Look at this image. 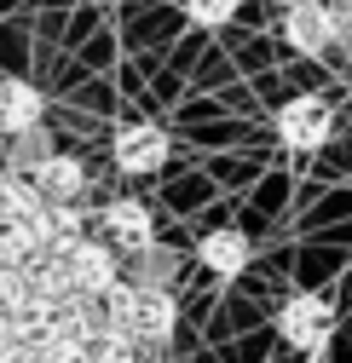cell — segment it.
Listing matches in <instances>:
<instances>
[{"mask_svg": "<svg viewBox=\"0 0 352 363\" xmlns=\"http://www.w3.org/2000/svg\"><path fill=\"white\" fill-rule=\"evenodd\" d=\"M104 323L121 329L133 346H162L173 340V329H180V306H173L167 289H145V283H116L104 300Z\"/></svg>", "mask_w": 352, "mask_h": 363, "instance_id": "obj_1", "label": "cell"}, {"mask_svg": "<svg viewBox=\"0 0 352 363\" xmlns=\"http://www.w3.org/2000/svg\"><path fill=\"white\" fill-rule=\"evenodd\" d=\"M58 259H64V277H70V289H75L81 300H104V294L121 283V265H116V248H110V242L81 237V242H70Z\"/></svg>", "mask_w": 352, "mask_h": 363, "instance_id": "obj_2", "label": "cell"}, {"mask_svg": "<svg viewBox=\"0 0 352 363\" xmlns=\"http://www.w3.org/2000/svg\"><path fill=\"white\" fill-rule=\"evenodd\" d=\"M277 335L295 346V352H318L329 335H335V306L324 294H295L283 311H277Z\"/></svg>", "mask_w": 352, "mask_h": 363, "instance_id": "obj_3", "label": "cell"}, {"mask_svg": "<svg viewBox=\"0 0 352 363\" xmlns=\"http://www.w3.org/2000/svg\"><path fill=\"white\" fill-rule=\"evenodd\" d=\"M99 225H104V242H110L116 254H133V259H139L145 248H156V219H150V208H145V202H133V196L104 202Z\"/></svg>", "mask_w": 352, "mask_h": 363, "instance_id": "obj_4", "label": "cell"}, {"mask_svg": "<svg viewBox=\"0 0 352 363\" xmlns=\"http://www.w3.org/2000/svg\"><path fill=\"white\" fill-rule=\"evenodd\" d=\"M329 99H318V93H300V99H289L283 110H277V139L289 145V150H318L324 139H329Z\"/></svg>", "mask_w": 352, "mask_h": 363, "instance_id": "obj_5", "label": "cell"}, {"mask_svg": "<svg viewBox=\"0 0 352 363\" xmlns=\"http://www.w3.org/2000/svg\"><path fill=\"white\" fill-rule=\"evenodd\" d=\"M341 29H346V12L318 6V0H295L289 18H283V35H289V47H295V52H324Z\"/></svg>", "mask_w": 352, "mask_h": 363, "instance_id": "obj_6", "label": "cell"}, {"mask_svg": "<svg viewBox=\"0 0 352 363\" xmlns=\"http://www.w3.org/2000/svg\"><path fill=\"white\" fill-rule=\"evenodd\" d=\"M110 156H116L121 173H156L162 156H167V133L156 121H127V127H116Z\"/></svg>", "mask_w": 352, "mask_h": 363, "instance_id": "obj_7", "label": "cell"}, {"mask_svg": "<svg viewBox=\"0 0 352 363\" xmlns=\"http://www.w3.org/2000/svg\"><path fill=\"white\" fill-rule=\"evenodd\" d=\"M40 116H47V99L35 93L29 81H0V133H29L40 127Z\"/></svg>", "mask_w": 352, "mask_h": 363, "instance_id": "obj_8", "label": "cell"}, {"mask_svg": "<svg viewBox=\"0 0 352 363\" xmlns=\"http://www.w3.org/2000/svg\"><path fill=\"white\" fill-rule=\"evenodd\" d=\"M29 185L47 196V202H75V196L87 191V167H81L75 156H47V162L35 167V179H29Z\"/></svg>", "mask_w": 352, "mask_h": 363, "instance_id": "obj_9", "label": "cell"}, {"mask_svg": "<svg viewBox=\"0 0 352 363\" xmlns=\"http://www.w3.org/2000/svg\"><path fill=\"white\" fill-rule=\"evenodd\" d=\"M197 254H202V265L214 271V277H237V271L248 265V237L243 231H208Z\"/></svg>", "mask_w": 352, "mask_h": 363, "instance_id": "obj_10", "label": "cell"}, {"mask_svg": "<svg viewBox=\"0 0 352 363\" xmlns=\"http://www.w3.org/2000/svg\"><path fill=\"white\" fill-rule=\"evenodd\" d=\"M93 363H139V352H133V340H127L121 329H104L93 340Z\"/></svg>", "mask_w": 352, "mask_h": 363, "instance_id": "obj_11", "label": "cell"}, {"mask_svg": "<svg viewBox=\"0 0 352 363\" xmlns=\"http://www.w3.org/2000/svg\"><path fill=\"white\" fill-rule=\"evenodd\" d=\"M185 12L197 23H226V18H237V0H185Z\"/></svg>", "mask_w": 352, "mask_h": 363, "instance_id": "obj_12", "label": "cell"}, {"mask_svg": "<svg viewBox=\"0 0 352 363\" xmlns=\"http://www.w3.org/2000/svg\"><path fill=\"white\" fill-rule=\"evenodd\" d=\"M35 363H93V346H75V340H53Z\"/></svg>", "mask_w": 352, "mask_h": 363, "instance_id": "obj_13", "label": "cell"}, {"mask_svg": "<svg viewBox=\"0 0 352 363\" xmlns=\"http://www.w3.org/2000/svg\"><path fill=\"white\" fill-rule=\"evenodd\" d=\"M346 58H352V35H346Z\"/></svg>", "mask_w": 352, "mask_h": 363, "instance_id": "obj_14", "label": "cell"}]
</instances>
